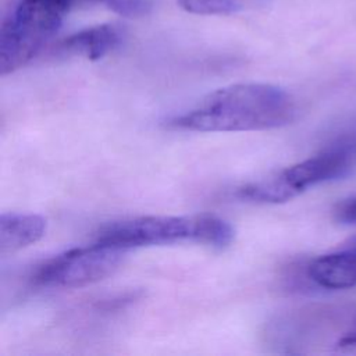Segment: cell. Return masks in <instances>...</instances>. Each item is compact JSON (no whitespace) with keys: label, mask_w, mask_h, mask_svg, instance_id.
<instances>
[{"label":"cell","mask_w":356,"mask_h":356,"mask_svg":"<svg viewBox=\"0 0 356 356\" xmlns=\"http://www.w3.org/2000/svg\"><path fill=\"white\" fill-rule=\"evenodd\" d=\"M234 239V228L214 214L196 216H146L118 221L104 227L96 241L121 249L140 246L197 242L225 248Z\"/></svg>","instance_id":"cell-2"},{"label":"cell","mask_w":356,"mask_h":356,"mask_svg":"<svg viewBox=\"0 0 356 356\" xmlns=\"http://www.w3.org/2000/svg\"><path fill=\"white\" fill-rule=\"evenodd\" d=\"M118 15L138 18L147 15L152 10V0H102Z\"/></svg>","instance_id":"cell-9"},{"label":"cell","mask_w":356,"mask_h":356,"mask_svg":"<svg viewBox=\"0 0 356 356\" xmlns=\"http://www.w3.org/2000/svg\"><path fill=\"white\" fill-rule=\"evenodd\" d=\"M100 1H102V0H100Z\"/></svg>","instance_id":"cell-12"},{"label":"cell","mask_w":356,"mask_h":356,"mask_svg":"<svg viewBox=\"0 0 356 356\" xmlns=\"http://www.w3.org/2000/svg\"><path fill=\"white\" fill-rule=\"evenodd\" d=\"M298 113L293 97L268 83H236L209 93L193 108L168 120L179 131H264L291 124Z\"/></svg>","instance_id":"cell-1"},{"label":"cell","mask_w":356,"mask_h":356,"mask_svg":"<svg viewBox=\"0 0 356 356\" xmlns=\"http://www.w3.org/2000/svg\"><path fill=\"white\" fill-rule=\"evenodd\" d=\"M72 0H19L0 29V74L29 63L57 33Z\"/></svg>","instance_id":"cell-3"},{"label":"cell","mask_w":356,"mask_h":356,"mask_svg":"<svg viewBox=\"0 0 356 356\" xmlns=\"http://www.w3.org/2000/svg\"><path fill=\"white\" fill-rule=\"evenodd\" d=\"M178 6L197 15H231L261 7L266 0H177Z\"/></svg>","instance_id":"cell-8"},{"label":"cell","mask_w":356,"mask_h":356,"mask_svg":"<svg viewBox=\"0 0 356 356\" xmlns=\"http://www.w3.org/2000/svg\"><path fill=\"white\" fill-rule=\"evenodd\" d=\"M307 275L325 289L356 286V245L314 259L307 267Z\"/></svg>","instance_id":"cell-5"},{"label":"cell","mask_w":356,"mask_h":356,"mask_svg":"<svg viewBox=\"0 0 356 356\" xmlns=\"http://www.w3.org/2000/svg\"><path fill=\"white\" fill-rule=\"evenodd\" d=\"M337 350L341 353H356V321L350 331H348L338 342Z\"/></svg>","instance_id":"cell-11"},{"label":"cell","mask_w":356,"mask_h":356,"mask_svg":"<svg viewBox=\"0 0 356 356\" xmlns=\"http://www.w3.org/2000/svg\"><path fill=\"white\" fill-rule=\"evenodd\" d=\"M127 250L95 241L83 248H74L46 261L36 271L33 281L46 288H81L111 275L122 263Z\"/></svg>","instance_id":"cell-4"},{"label":"cell","mask_w":356,"mask_h":356,"mask_svg":"<svg viewBox=\"0 0 356 356\" xmlns=\"http://www.w3.org/2000/svg\"><path fill=\"white\" fill-rule=\"evenodd\" d=\"M46 225V218L39 214L3 213L0 217V253H14L38 242L44 235Z\"/></svg>","instance_id":"cell-7"},{"label":"cell","mask_w":356,"mask_h":356,"mask_svg":"<svg viewBox=\"0 0 356 356\" xmlns=\"http://www.w3.org/2000/svg\"><path fill=\"white\" fill-rule=\"evenodd\" d=\"M122 39L124 33L120 26L103 24L70 35L60 43L58 51L96 61L114 51L122 43Z\"/></svg>","instance_id":"cell-6"},{"label":"cell","mask_w":356,"mask_h":356,"mask_svg":"<svg viewBox=\"0 0 356 356\" xmlns=\"http://www.w3.org/2000/svg\"><path fill=\"white\" fill-rule=\"evenodd\" d=\"M337 218L343 224H356V197L339 206L337 210Z\"/></svg>","instance_id":"cell-10"}]
</instances>
